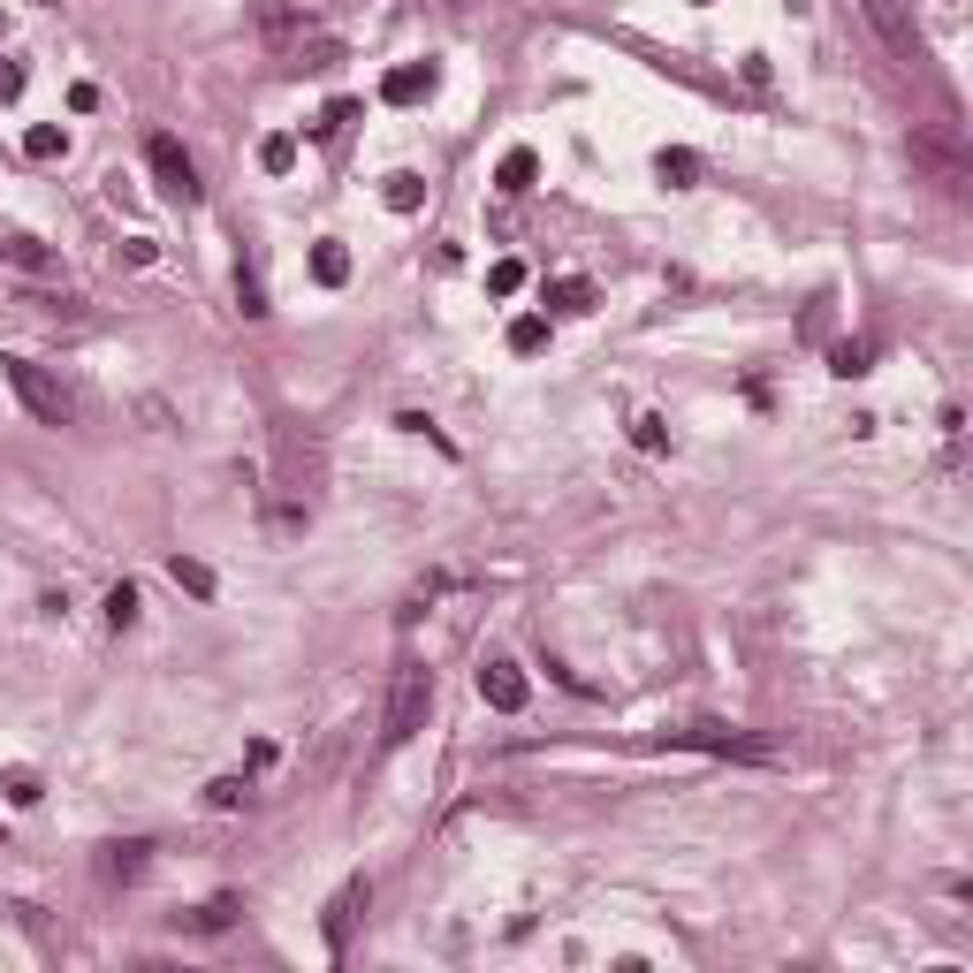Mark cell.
I'll return each mask as SVG.
<instances>
[{"instance_id":"6da1fadb","label":"cell","mask_w":973,"mask_h":973,"mask_svg":"<svg viewBox=\"0 0 973 973\" xmlns=\"http://www.w3.org/2000/svg\"><path fill=\"white\" fill-rule=\"evenodd\" d=\"M8 388L23 396V411H31L38 426H77V419H84V396H77L61 373L31 365V357H8Z\"/></svg>"},{"instance_id":"7a4b0ae2","label":"cell","mask_w":973,"mask_h":973,"mask_svg":"<svg viewBox=\"0 0 973 973\" xmlns=\"http://www.w3.org/2000/svg\"><path fill=\"white\" fill-rule=\"evenodd\" d=\"M426 707H434V669H426V661H411V669H396V692H388V715H380V738H388V746H411V738L426 730Z\"/></svg>"},{"instance_id":"3957f363","label":"cell","mask_w":973,"mask_h":973,"mask_svg":"<svg viewBox=\"0 0 973 973\" xmlns=\"http://www.w3.org/2000/svg\"><path fill=\"white\" fill-rule=\"evenodd\" d=\"M905 161H913V175H928L943 198H966L973 190V161L951 145V138H936V130H913V138H905Z\"/></svg>"},{"instance_id":"277c9868","label":"cell","mask_w":973,"mask_h":973,"mask_svg":"<svg viewBox=\"0 0 973 973\" xmlns=\"http://www.w3.org/2000/svg\"><path fill=\"white\" fill-rule=\"evenodd\" d=\"M661 746H684V753H730V761H776V746H761V738H746V730H723V723H684V730H669Z\"/></svg>"},{"instance_id":"5b68a950","label":"cell","mask_w":973,"mask_h":973,"mask_svg":"<svg viewBox=\"0 0 973 973\" xmlns=\"http://www.w3.org/2000/svg\"><path fill=\"white\" fill-rule=\"evenodd\" d=\"M145 161H153V175H161V190L175 198V206H198V190H206V183H198V167H190V153H183L175 138H153V145H145Z\"/></svg>"},{"instance_id":"8992f818","label":"cell","mask_w":973,"mask_h":973,"mask_svg":"<svg viewBox=\"0 0 973 973\" xmlns=\"http://www.w3.org/2000/svg\"><path fill=\"white\" fill-rule=\"evenodd\" d=\"M373 905V882L365 875H350L335 898H327V921H320V936H327V951H350V928H357V913Z\"/></svg>"},{"instance_id":"52a82bcc","label":"cell","mask_w":973,"mask_h":973,"mask_svg":"<svg viewBox=\"0 0 973 973\" xmlns=\"http://www.w3.org/2000/svg\"><path fill=\"white\" fill-rule=\"evenodd\" d=\"M480 700L494 707V715H517V707L532 700V684H525V669H517V661H502V654H494V661L480 669Z\"/></svg>"},{"instance_id":"ba28073f","label":"cell","mask_w":973,"mask_h":973,"mask_svg":"<svg viewBox=\"0 0 973 973\" xmlns=\"http://www.w3.org/2000/svg\"><path fill=\"white\" fill-rule=\"evenodd\" d=\"M434 84H442L434 61H396V69L380 77V99H388V107H419V99H434Z\"/></svg>"},{"instance_id":"9c48e42d","label":"cell","mask_w":973,"mask_h":973,"mask_svg":"<svg viewBox=\"0 0 973 973\" xmlns=\"http://www.w3.org/2000/svg\"><path fill=\"white\" fill-rule=\"evenodd\" d=\"M867 15H875V31L890 38V54H898V61H921V54H928V46H921V31L905 23V8H898V0H867Z\"/></svg>"},{"instance_id":"30bf717a","label":"cell","mask_w":973,"mask_h":973,"mask_svg":"<svg viewBox=\"0 0 973 973\" xmlns=\"http://www.w3.org/2000/svg\"><path fill=\"white\" fill-rule=\"evenodd\" d=\"M0 267H15V274H54V251H46L38 236H0Z\"/></svg>"},{"instance_id":"8fae6325","label":"cell","mask_w":973,"mask_h":973,"mask_svg":"<svg viewBox=\"0 0 973 973\" xmlns=\"http://www.w3.org/2000/svg\"><path fill=\"white\" fill-rule=\"evenodd\" d=\"M532 175H540V153H532V145H509L502 167H494V183H502L509 198H525V190H532Z\"/></svg>"},{"instance_id":"7c38bea8","label":"cell","mask_w":973,"mask_h":973,"mask_svg":"<svg viewBox=\"0 0 973 973\" xmlns=\"http://www.w3.org/2000/svg\"><path fill=\"white\" fill-rule=\"evenodd\" d=\"M654 175H661L669 190H692V183H700V153H684V145H661V153H654Z\"/></svg>"},{"instance_id":"4fadbf2b","label":"cell","mask_w":973,"mask_h":973,"mask_svg":"<svg viewBox=\"0 0 973 973\" xmlns=\"http://www.w3.org/2000/svg\"><path fill=\"white\" fill-rule=\"evenodd\" d=\"M548 305H555V313H594L601 290H594L586 274H563V282H548Z\"/></svg>"},{"instance_id":"5bb4252c","label":"cell","mask_w":973,"mask_h":973,"mask_svg":"<svg viewBox=\"0 0 973 973\" xmlns=\"http://www.w3.org/2000/svg\"><path fill=\"white\" fill-rule=\"evenodd\" d=\"M236 913H244V898L221 890V898H206V905L190 913V928H198V936H221V928H236Z\"/></svg>"},{"instance_id":"9a60e30c","label":"cell","mask_w":973,"mask_h":973,"mask_svg":"<svg viewBox=\"0 0 973 973\" xmlns=\"http://www.w3.org/2000/svg\"><path fill=\"white\" fill-rule=\"evenodd\" d=\"M313 282H320V290H342V282H350V251H342L335 236L313 244Z\"/></svg>"},{"instance_id":"2e32d148","label":"cell","mask_w":973,"mask_h":973,"mask_svg":"<svg viewBox=\"0 0 973 973\" xmlns=\"http://www.w3.org/2000/svg\"><path fill=\"white\" fill-rule=\"evenodd\" d=\"M380 198H388V213H419V206H426V183H419L411 167H396V175L380 183Z\"/></svg>"},{"instance_id":"e0dca14e","label":"cell","mask_w":973,"mask_h":973,"mask_svg":"<svg viewBox=\"0 0 973 973\" xmlns=\"http://www.w3.org/2000/svg\"><path fill=\"white\" fill-rule=\"evenodd\" d=\"M0 799H8V807H38V799H46L38 769H23V761H15V769H0Z\"/></svg>"},{"instance_id":"ac0fdd59","label":"cell","mask_w":973,"mask_h":973,"mask_svg":"<svg viewBox=\"0 0 973 973\" xmlns=\"http://www.w3.org/2000/svg\"><path fill=\"white\" fill-rule=\"evenodd\" d=\"M145 867H153V844H145V836H130V844L107 852V875H115V882H138Z\"/></svg>"},{"instance_id":"d6986e66","label":"cell","mask_w":973,"mask_h":973,"mask_svg":"<svg viewBox=\"0 0 973 973\" xmlns=\"http://www.w3.org/2000/svg\"><path fill=\"white\" fill-rule=\"evenodd\" d=\"M167 578H175L190 601H213V571H206L198 555H175V563H167Z\"/></svg>"},{"instance_id":"ffe728a7","label":"cell","mask_w":973,"mask_h":973,"mask_svg":"<svg viewBox=\"0 0 973 973\" xmlns=\"http://www.w3.org/2000/svg\"><path fill=\"white\" fill-rule=\"evenodd\" d=\"M244 799H251V784H244V776H213V784H206V807H213V813H236Z\"/></svg>"},{"instance_id":"44dd1931","label":"cell","mask_w":973,"mask_h":973,"mask_svg":"<svg viewBox=\"0 0 973 973\" xmlns=\"http://www.w3.org/2000/svg\"><path fill=\"white\" fill-rule=\"evenodd\" d=\"M509 350H517V357H532V350H548V320H540V313H525V320H509Z\"/></svg>"},{"instance_id":"7402d4cb","label":"cell","mask_w":973,"mask_h":973,"mask_svg":"<svg viewBox=\"0 0 973 973\" xmlns=\"http://www.w3.org/2000/svg\"><path fill=\"white\" fill-rule=\"evenodd\" d=\"M632 449H640V457H661V449H669V426H661L654 411H640V419H632Z\"/></svg>"},{"instance_id":"603a6c76","label":"cell","mask_w":973,"mask_h":973,"mask_svg":"<svg viewBox=\"0 0 973 973\" xmlns=\"http://www.w3.org/2000/svg\"><path fill=\"white\" fill-rule=\"evenodd\" d=\"M259 31H267V38H290V31H305V15L282 8V0H259Z\"/></svg>"},{"instance_id":"cb8c5ba5","label":"cell","mask_w":973,"mask_h":973,"mask_svg":"<svg viewBox=\"0 0 973 973\" xmlns=\"http://www.w3.org/2000/svg\"><path fill=\"white\" fill-rule=\"evenodd\" d=\"M61 145H69V138H61L54 122H31V130H23V153H31V161H61Z\"/></svg>"},{"instance_id":"d4e9b609","label":"cell","mask_w":973,"mask_h":973,"mask_svg":"<svg viewBox=\"0 0 973 973\" xmlns=\"http://www.w3.org/2000/svg\"><path fill=\"white\" fill-rule=\"evenodd\" d=\"M236 305H244V320H267L274 305H267V290H259V274L251 267H236Z\"/></svg>"},{"instance_id":"484cf974","label":"cell","mask_w":973,"mask_h":973,"mask_svg":"<svg viewBox=\"0 0 973 973\" xmlns=\"http://www.w3.org/2000/svg\"><path fill=\"white\" fill-rule=\"evenodd\" d=\"M867 357H875L867 342H836V350H829V373H836V380H859V373H867Z\"/></svg>"},{"instance_id":"4316f807","label":"cell","mask_w":973,"mask_h":973,"mask_svg":"<svg viewBox=\"0 0 973 973\" xmlns=\"http://www.w3.org/2000/svg\"><path fill=\"white\" fill-rule=\"evenodd\" d=\"M259 167L267 175H290L297 167V138H259Z\"/></svg>"},{"instance_id":"83f0119b","label":"cell","mask_w":973,"mask_h":973,"mask_svg":"<svg viewBox=\"0 0 973 973\" xmlns=\"http://www.w3.org/2000/svg\"><path fill=\"white\" fill-rule=\"evenodd\" d=\"M486 290H494V297H517V290H525V259H494V267H486Z\"/></svg>"},{"instance_id":"f1b7e54d","label":"cell","mask_w":973,"mask_h":973,"mask_svg":"<svg viewBox=\"0 0 973 973\" xmlns=\"http://www.w3.org/2000/svg\"><path fill=\"white\" fill-rule=\"evenodd\" d=\"M138 624V586H115L107 594V632H130Z\"/></svg>"},{"instance_id":"f546056e","label":"cell","mask_w":973,"mask_h":973,"mask_svg":"<svg viewBox=\"0 0 973 973\" xmlns=\"http://www.w3.org/2000/svg\"><path fill=\"white\" fill-rule=\"evenodd\" d=\"M350 115H357V99H327V115H320V122H305V130H313V138H335Z\"/></svg>"},{"instance_id":"4dcf8cb0","label":"cell","mask_w":973,"mask_h":973,"mask_svg":"<svg viewBox=\"0 0 973 973\" xmlns=\"http://www.w3.org/2000/svg\"><path fill=\"white\" fill-rule=\"evenodd\" d=\"M138 419H145V426H153V434H167V426H175V411H167L161 396H145V403H138Z\"/></svg>"},{"instance_id":"1f68e13d","label":"cell","mask_w":973,"mask_h":973,"mask_svg":"<svg viewBox=\"0 0 973 973\" xmlns=\"http://www.w3.org/2000/svg\"><path fill=\"white\" fill-rule=\"evenodd\" d=\"M23 92V61H0V99H15Z\"/></svg>"}]
</instances>
